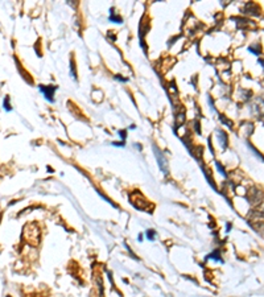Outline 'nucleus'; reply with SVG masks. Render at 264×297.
<instances>
[{"instance_id": "1", "label": "nucleus", "mask_w": 264, "mask_h": 297, "mask_svg": "<svg viewBox=\"0 0 264 297\" xmlns=\"http://www.w3.org/2000/svg\"><path fill=\"white\" fill-rule=\"evenodd\" d=\"M153 238H155V231H148V239L152 240Z\"/></svg>"}]
</instances>
